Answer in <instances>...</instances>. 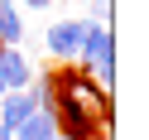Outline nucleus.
Returning a JSON list of instances; mask_svg holds the SVG:
<instances>
[{"label":"nucleus","instance_id":"obj_5","mask_svg":"<svg viewBox=\"0 0 149 140\" xmlns=\"http://www.w3.org/2000/svg\"><path fill=\"white\" fill-rule=\"evenodd\" d=\"M24 44V15L15 10V0H0V49H19Z\"/></svg>","mask_w":149,"mask_h":140},{"label":"nucleus","instance_id":"obj_6","mask_svg":"<svg viewBox=\"0 0 149 140\" xmlns=\"http://www.w3.org/2000/svg\"><path fill=\"white\" fill-rule=\"evenodd\" d=\"M15 140H58V126H53V111H34V116L24 121L19 130H15Z\"/></svg>","mask_w":149,"mask_h":140},{"label":"nucleus","instance_id":"obj_3","mask_svg":"<svg viewBox=\"0 0 149 140\" xmlns=\"http://www.w3.org/2000/svg\"><path fill=\"white\" fill-rule=\"evenodd\" d=\"M29 77H34V68H29V58L19 49H0V82H5V92L29 87Z\"/></svg>","mask_w":149,"mask_h":140},{"label":"nucleus","instance_id":"obj_1","mask_svg":"<svg viewBox=\"0 0 149 140\" xmlns=\"http://www.w3.org/2000/svg\"><path fill=\"white\" fill-rule=\"evenodd\" d=\"M77 68L87 72L96 87L111 92V82H116V39H111V24H106V20H82Z\"/></svg>","mask_w":149,"mask_h":140},{"label":"nucleus","instance_id":"obj_9","mask_svg":"<svg viewBox=\"0 0 149 140\" xmlns=\"http://www.w3.org/2000/svg\"><path fill=\"white\" fill-rule=\"evenodd\" d=\"M0 140H15V135H10V126H0Z\"/></svg>","mask_w":149,"mask_h":140},{"label":"nucleus","instance_id":"obj_10","mask_svg":"<svg viewBox=\"0 0 149 140\" xmlns=\"http://www.w3.org/2000/svg\"><path fill=\"white\" fill-rule=\"evenodd\" d=\"M58 140H63V135H58Z\"/></svg>","mask_w":149,"mask_h":140},{"label":"nucleus","instance_id":"obj_8","mask_svg":"<svg viewBox=\"0 0 149 140\" xmlns=\"http://www.w3.org/2000/svg\"><path fill=\"white\" fill-rule=\"evenodd\" d=\"M24 10H53V0H24Z\"/></svg>","mask_w":149,"mask_h":140},{"label":"nucleus","instance_id":"obj_4","mask_svg":"<svg viewBox=\"0 0 149 140\" xmlns=\"http://www.w3.org/2000/svg\"><path fill=\"white\" fill-rule=\"evenodd\" d=\"M34 111H39V106H34V97H29L24 87H19V92H5V97H0V126H10V135H15Z\"/></svg>","mask_w":149,"mask_h":140},{"label":"nucleus","instance_id":"obj_7","mask_svg":"<svg viewBox=\"0 0 149 140\" xmlns=\"http://www.w3.org/2000/svg\"><path fill=\"white\" fill-rule=\"evenodd\" d=\"M91 20H111V0H91Z\"/></svg>","mask_w":149,"mask_h":140},{"label":"nucleus","instance_id":"obj_2","mask_svg":"<svg viewBox=\"0 0 149 140\" xmlns=\"http://www.w3.org/2000/svg\"><path fill=\"white\" fill-rule=\"evenodd\" d=\"M77 44H82V20H53L48 34H43V53L53 63H72L77 58Z\"/></svg>","mask_w":149,"mask_h":140}]
</instances>
